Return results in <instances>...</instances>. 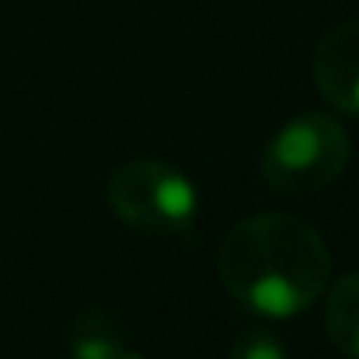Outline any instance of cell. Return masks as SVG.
Instances as JSON below:
<instances>
[{
    "label": "cell",
    "instance_id": "1",
    "mask_svg": "<svg viewBox=\"0 0 359 359\" xmlns=\"http://www.w3.org/2000/svg\"><path fill=\"white\" fill-rule=\"evenodd\" d=\"M231 297L262 318H297L328 290L325 238L293 213H258L234 224L217 251Z\"/></svg>",
    "mask_w": 359,
    "mask_h": 359
},
{
    "label": "cell",
    "instance_id": "2",
    "mask_svg": "<svg viewBox=\"0 0 359 359\" xmlns=\"http://www.w3.org/2000/svg\"><path fill=\"white\" fill-rule=\"evenodd\" d=\"M109 206L126 227L143 234H185L196 224L199 196L189 175L157 157H136L116 168Z\"/></svg>",
    "mask_w": 359,
    "mask_h": 359
},
{
    "label": "cell",
    "instance_id": "3",
    "mask_svg": "<svg viewBox=\"0 0 359 359\" xmlns=\"http://www.w3.org/2000/svg\"><path fill=\"white\" fill-rule=\"evenodd\" d=\"M349 164V136L325 112L290 119L262 154V178L286 196L328 189Z\"/></svg>",
    "mask_w": 359,
    "mask_h": 359
},
{
    "label": "cell",
    "instance_id": "4",
    "mask_svg": "<svg viewBox=\"0 0 359 359\" xmlns=\"http://www.w3.org/2000/svg\"><path fill=\"white\" fill-rule=\"evenodd\" d=\"M318 91L346 116H359V18L332 28L314 49Z\"/></svg>",
    "mask_w": 359,
    "mask_h": 359
},
{
    "label": "cell",
    "instance_id": "5",
    "mask_svg": "<svg viewBox=\"0 0 359 359\" xmlns=\"http://www.w3.org/2000/svg\"><path fill=\"white\" fill-rule=\"evenodd\" d=\"M325 328L342 356L359 359V272L335 279L325 304Z\"/></svg>",
    "mask_w": 359,
    "mask_h": 359
},
{
    "label": "cell",
    "instance_id": "6",
    "mask_svg": "<svg viewBox=\"0 0 359 359\" xmlns=\"http://www.w3.org/2000/svg\"><path fill=\"white\" fill-rule=\"evenodd\" d=\"M67 346H70V359H122L129 353L122 328L98 311L74 321Z\"/></svg>",
    "mask_w": 359,
    "mask_h": 359
},
{
    "label": "cell",
    "instance_id": "7",
    "mask_svg": "<svg viewBox=\"0 0 359 359\" xmlns=\"http://www.w3.org/2000/svg\"><path fill=\"white\" fill-rule=\"evenodd\" d=\"M227 359H286V349L279 342V335L265 332V328H248L241 332L238 342L231 346Z\"/></svg>",
    "mask_w": 359,
    "mask_h": 359
}]
</instances>
